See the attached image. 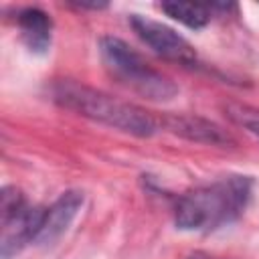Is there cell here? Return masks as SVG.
<instances>
[{
    "mask_svg": "<svg viewBox=\"0 0 259 259\" xmlns=\"http://www.w3.org/2000/svg\"><path fill=\"white\" fill-rule=\"evenodd\" d=\"M251 192L253 180L241 174L196 186L178 196L174 204V223L180 231L210 233L237 221L245 212Z\"/></svg>",
    "mask_w": 259,
    "mask_h": 259,
    "instance_id": "6da1fadb",
    "label": "cell"
},
{
    "mask_svg": "<svg viewBox=\"0 0 259 259\" xmlns=\"http://www.w3.org/2000/svg\"><path fill=\"white\" fill-rule=\"evenodd\" d=\"M51 95L61 107L136 138H150L160 130V117L148 109L71 79L53 83Z\"/></svg>",
    "mask_w": 259,
    "mask_h": 259,
    "instance_id": "7a4b0ae2",
    "label": "cell"
},
{
    "mask_svg": "<svg viewBox=\"0 0 259 259\" xmlns=\"http://www.w3.org/2000/svg\"><path fill=\"white\" fill-rule=\"evenodd\" d=\"M99 55L107 73L130 91L150 101H170L178 87L170 77L154 69L136 49L117 36L99 38Z\"/></svg>",
    "mask_w": 259,
    "mask_h": 259,
    "instance_id": "3957f363",
    "label": "cell"
},
{
    "mask_svg": "<svg viewBox=\"0 0 259 259\" xmlns=\"http://www.w3.org/2000/svg\"><path fill=\"white\" fill-rule=\"evenodd\" d=\"M132 30L140 36V40L144 45H148L158 57L178 63V65H194L196 63V51L194 47L182 36L178 34L174 28L142 16V14H130L127 18Z\"/></svg>",
    "mask_w": 259,
    "mask_h": 259,
    "instance_id": "277c9868",
    "label": "cell"
},
{
    "mask_svg": "<svg viewBox=\"0 0 259 259\" xmlns=\"http://www.w3.org/2000/svg\"><path fill=\"white\" fill-rule=\"evenodd\" d=\"M160 125H164L166 130H170L172 134L196 142V144H206V146H235V138L219 123L198 117V115H186V113H172V115H164L160 119Z\"/></svg>",
    "mask_w": 259,
    "mask_h": 259,
    "instance_id": "5b68a950",
    "label": "cell"
},
{
    "mask_svg": "<svg viewBox=\"0 0 259 259\" xmlns=\"http://www.w3.org/2000/svg\"><path fill=\"white\" fill-rule=\"evenodd\" d=\"M81 204H83V192H79V190L63 192L51 206L45 208L38 231H36V237H34V245L55 243L69 229V225L77 217Z\"/></svg>",
    "mask_w": 259,
    "mask_h": 259,
    "instance_id": "8992f818",
    "label": "cell"
},
{
    "mask_svg": "<svg viewBox=\"0 0 259 259\" xmlns=\"http://www.w3.org/2000/svg\"><path fill=\"white\" fill-rule=\"evenodd\" d=\"M16 24L24 45L36 53L45 55L53 42V20L51 16L36 6H26L16 12Z\"/></svg>",
    "mask_w": 259,
    "mask_h": 259,
    "instance_id": "52a82bcc",
    "label": "cell"
},
{
    "mask_svg": "<svg viewBox=\"0 0 259 259\" xmlns=\"http://www.w3.org/2000/svg\"><path fill=\"white\" fill-rule=\"evenodd\" d=\"M160 10L170 16L172 20H178L180 24L188 26V28H204L210 18L212 12L217 10V4H194V2H162Z\"/></svg>",
    "mask_w": 259,
    "mask_h": 259,
    "instance_id": "ba28073f",
    "label": "cell"
},
{
    "mask_svg": "<svg viewBox=\"0 0 259 259\" xmlns=\"http://www.w3.org/2000/svg\"><path fill=\"white\" fill-rule=\"evenodd\" d=\"M225 115L239 127L251 132L253 136L259 138V107L247 105V103H237V101H229L223 105Z\"/></svg>",
    "mask_w": 259,
    "mask_h": 259,
    "instance_id": "9c48e42d",
    "label": "cell"
},
{
    "mask_svg": "<svg viewBox=\"0 0 259 259\" xmlns=\"http://www.w3.org/2000/svg\"><path fill=\"white\" fill-rule=\"evenodd\" d=\"M26 198L16 186H4L0 192V221H8L26 208Z\"/></svg>",
    "mask_w": 259,
    "mask_h": 259,
    "instance_id": "30bf717a",
    "label": "cell"
},
{
    "mask_svg": "<svg viewBox=\"0 0 259 259\" xmlns=\"http://www.w3.org/2000/svg\"><path fill=\"white\" fill-rule=\"evenodd\" d=\"M71 6H75L79 10H99V8H105L107 4H103V2H75Z\"/></svg>",
    "mask_w": 259,
    "mask_h": 259,
    "instance_id": "8fae6325",
    "label": "cell"
},
{
    "mask_svg": "<svg viewBox=\"0 0 259 259\" xmlns=\"http://www.w3.org/2000/svg\"><path fill=\"white\" fill-rule=\"evenodd\" d=\"M188 259H212V257H206V255H200V253H194L192 257H188Z\"/></svg>",
    "mask_w": 259,
    "mask_h": 259,
    "instance_id": "7c38bea8",
    "label": "cell"
}]
</instances>
